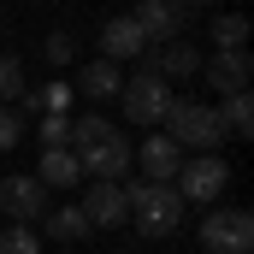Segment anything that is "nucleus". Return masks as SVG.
I'll use <instances>...</instances> for the list:
<instances>
[{"instance_id": "1", "label": "nucleus", "mask_w": 254, "mask_h": 254, "mask_svg": "<svg viewBox=\"0 0 254 254\" xmlns=\"http://www.w3.org/2000/svg\"><path fill=\"white\" fill-rule=\"evenodd\" d=\"M125 201H130V219H136V231L142 237H172L178 225H184V195L172 190V184H130L125 178Z\"/></svg>"}, {"instance_id": "2", "label": "nucleus", "mask_w": 254, "mask_h": 254, "mask_svg": "<svg viewBox=\"0 0 254 254\" xmlns=\"http://www.w3.org/2000/svg\"><path fill=\"white\" fill-rule=\"evenodd\" d=\"M160 125H172V142L178 148H219L225 142V125H219V107H207V101H184V95H172V107H166V119Z\"/></svg>"}, {"instance_id": "3", "label": "nucleus", "mask_w": 254, "mask_h": 254, "mask_svg": "<svg viewBox=\"0 0 254 254\" xmlns=\"http://www.w3.org/2000/svg\"><path fill=\"white\" fill-rule=\"evenodd\" d=\"M231 184V166L219 160V154H184V166H178V178H172V190L184 195V207H219V195Z\"/></svg>"}, {"instance_id": "4", "label": "nucleus", "mask_w": 254, "mask_h": 254, "mask_svg": "<svg viewBox=\"0 0 254 254\" xmlns=\"http://www.w3.org/2000/svg\"><path fill=\"white\" fill-rule=\"evenodd\" d=\"M119 101H125V119L130 125H160L166 119V107H172V83L160 77V71H136V77H125V89H119Z\"/></svg>"}, {"instance_id": "5", "label": "nucleus", "mask_w": 254, "mask_h": 254, "mask_svg": "<svg viewBox=\"0 0 254 254\" xmlns=\"http://www.w3.org/2000/svg\"><path fill=\"white\" fill-rule=\"evenodd\" d=\"M201 243L207 254H254V219L243 207H213L201 219Z\"/></svg>"}, {"instance_id": "6", "label": "nucleus", "mask_w": 254, "mask_h": 254, "mask_svg": "<svg viewBox=\"0 0 254 254\" xmlns=\"http://www.w3.org/2000/svg\"><path fill=\"white\" fill-rule=\"evenodd\" d=\"M0 213L18 225H36V219H48V190L30 172H12V178H0Z\"/></svg>"}, {"instance_id": "7", "label": "nucleus", "mask_w": 254, "mask_h": 254, "mask_svg": "<svg viewBox=\"0 0 254 254\" xmlns=\"http://www.w3.org/2000/svg\"><path fill=\"white\" fill-rule=\"evenodd\" d=\"M130 18L142 24L148 48H160V42H178V30L190 24V0H142Z\"/></svg>"}, {"instance_id": "8", "label": "nucleus", "mask_w": 254, "mask_h": 254, "mask_svg": "<svg viewBox=\"0 0 254 254\" xmlns=\"http://www.w3.org/2000/svg\"><path fill=\"white\" fill-rule=\"evenodd\" d=\"M77 160H83V178H95V184H125L136 148H130L125 136H107L101 148H89V154H77Z\"/></svg>"}, {"instance_id": "9", "label": "nucleus", "mask_w": 254, "mask_h": 254, "mask_svg": "<svg viewBox=\"0 0 254 254\" xmlns=\"http://www.w3.org/2000/svg\"><path fill=\"white\" fill-rule=\"evenodd\" d=\"M101 60H113V65H125V60H148V36H142V24L136 18H107L101 24Z\"/></svg>"}, {"instance_id": "10", "label": "nucleus", "mask_w": 254, "mask_h": 254, "mask_svg": "<svg viewBox=\"0 0 254 254\" xmlns=\"http://www.w3.org/2000/svg\"><path fill=\"white\" fill-rule=\"evenodd\" d=\"M77 207H83V219H89L95 231H113V225H125V219H130V201H125V184H89Z\"/></svg>"}, {"instance_id": "11", "label": "nucleus", "mask_w": 254, "mask_h": 254, "mask_svg": "<svg viewBox=\"0 0 254 254\" xmlns=\"http://www.w3.org/2000/svg\"><path fill=\"white\" fill-rule=\"evenodd\" d=\"M201 71H207L213 95L225 101V95L249 89V77H254V60H249V48H237V54H213V60H201Z\"/></svg>"}, {"instance_id": "12", "label": "nucleus", "mask_w": 254, "mask_h": 254, "mask_svg": "<svg viewBox=\"0 0 254 254\" xmlns=\"http://www.w3.org/2000/svg\"><path fill=\"white\" fill-rule=\"evenodd\" d=\"M136 160H142L148 184H172V178H178V166H184V148H178L172 136H148V142L136 148Z\"/></svg>"}, {"instance_id": "13", "label": "nucleus", "mask_w": 254, "mask_h": 254, "mask_svg": "<svg viewBox=\"0 0 254 254\" xmlns=\"http://www.w3.org/2000/svg\"><path fill=\"white\" fill-rule=\"evenodd\" d=\"M148 71H160L166 83H172V77H195V71H201V54H195L190 42L178 36V42H160V48H148Z\"/></svg>"}, {"instance_id": "14", "label": "nucleus", "mask_w": 254, "mask_h": 254, "mask_svg": "<svg viewBox=\"0 0 254 254\" xmlns=\"http://www.w3.org/2000/svg\"><path fill=\"white\" fill-rule=\"evenodd\" d=\"M42 190H77L83 184V160L71 148H42V172H36Z\"/></svg>"}, {"instance_id": "15", "label": "nucleus", "mask_w": 254, "mask_h": 254, "mask_svg": "<svg viewBox=\"0 0 254 254\" xmlns=\"http://www.w3.org/2000/svg\"><path fill=\"white\" fill-rule=\"evenodd\" d=\"M77 89L89 95V101H119V89H125V71L113 60H89L77 71Z\"/></svg>"}, {"instance_id": "16", "label": "nucleus", "mask_w": 254, "mask_h": 254, "mask_svg": "<svg viewBox=\"0 0 254 254\" xmlns=\"http://www.w3.org/2000/svg\"><path fill=\"white\" fill-rule=\"evenodd\" d=\"M219 125H225V136H249V130H254V95H249V89L225 95V107H219Z\"/></svg>"}, {"instance_id": "17", "label": "nucleus", "mask_w": 254, "mask_h": 254, "mask_svg": "<svg viewBox=\"0 0 254 254\" xmlns=\"http://www.w3.org/2000/svg\"><path fill=\"white\" fill-rule=\"evenodd\" d=\"M89 231H95V225L83 219V207H54V213H48V237H54V243H83Z\"/></svg>"}, {"instance_id": "18", "label": "nucleus", "mask_w": 254, "mask_h": 254, "mask_svg": "<svg viewBox=\"0 0 254 254\" xmlns=\"http://www.w3.org/2000/svg\"><path fill=\"white\" fill-rule=\"evenodd\" d=\"M107 136H119V130L107 125L101 113H83V119H71V154H89V148H101Z\"/></svg>"}, {"instance_id": "19", "label": "nucleus", "mask_w": 254, "mask_h": 254, "mask_svg": "<svg viewBox=\"0 0 254 254\" xmlns=\"http://www.w3.org/2000/svg\"><path fill=\"white\" fill-rule=\"evenodd\" d=\"M213 48H219V54L249 48V18H243V12H219V18H213Z\"/></svg>"}, {"instance_id": "20", "label": "nucleus", "mask_w": 254, "mask_h": 254, "mask_svg": "<svg viewBox=\"0 0 254 254\" xmlns=\"http://www.w3.org/2000/svg\"><path fill=\"white\" fill-rule=\"evenodd\" d=\"M30 95V83H24V65H18V54H0V107H18Z\"/></svg>"}, {"instance_id": "21", "label": "nucleus", "mask_w": 254, "mask_h": 254, "mask_svg": "<svg viewBox=\"0 0 254 254\" xmlns=\"http://www.w3.org/2000/svg\"><path fill=\"white\" fill-rule=\"evenodd\" d=\"M0 254H42V237H36L30 225H12V231L0 237Z\"/></svg>"}, {"instance_id": "22", "label": "nucleus", "mask_w": 254, "mask_h": 254, "mask_svg": "<svg viewBox=\"0 0 254 254\" xmlns=\"http://www.w3.org/2000/svg\"><path fill=\"white\" fill-rule=\"evenodd\" d=\"M36 136H42V148H71V119H60V113H48V119L36 125Z\"/></svg>"}, {"instance_id": "23", "label": "nucleus", "mask_w": 254, "mask_h": 254, "mask_svg": "<svg viewBox=\"0 0 254 254\" xmlns=\"http://www.w3.org/2000/svg\"><path fill=\"white\" fill-rule=\"evenodd\" d=\"M24 142V113L18 107H0V154H12Z\"/></svg>"}, {"instance_id": "24", "label": "nucleus", "mask_w": 254, "mask_h": 254, "mask_svg": "<svg viewBox=\"0 0 254 254\" xmlns=\"http://www.w3.org/2000/svg\"><path fill=\"white\" fill-rule=\"evenodd\" d=\"M42 54H48V65H71L77 60V42H71V36H65V30H54V36H48V42H42Z\"/></svg>"}, {"instance_id": "25", "label": "nucleus", "mask_w": 254, "mask_h": 254, "mask_svg": "<svg viewBox=\"0 0 254 254\" xmlns=\"http://www.w3.org/2000/svg\"><path fill=\"white\" fill-rule=\"evenodd\" d=\"M190 6H213V0H190Z\"/></svg>"}, {"instance_id": "26", "label": "nucleus", "mask_w": 254, "mask_h": 254, "mask_svg": "<svg viewBox=\"0 0 254 254\" xmlns=\"http://www.w3.org/2000/svg\"><path fill=\"white\" fill-rule=\"evenodd\" d=\"M65 254H77V249H65Z\"/></svg>"}]
</instances>
